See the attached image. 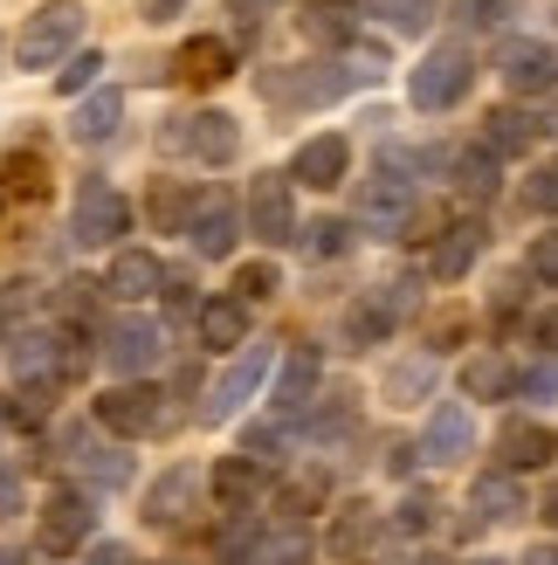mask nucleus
<instances>
[{
  "label": "nucleus",
  "instance_id": "obj_1",
  "mask_svg": "<svg viewBox=\"0 0 558 565\" xmlns=\"http://www.w3.org/2000/svg\"><path fill=\"white\" fill-rule=\"evenodd\" d=\"M469 83H476V55H469V42H434L421 63H414V76H407V104L414 110H455L469 97Z\"/></svg>",
  "mask_w": 558,
  "mask_h": 565
},
{
  "label": "nucleus",
  "instance_id": "obj_2",
  "mask_svg": "<svg viewBox=\"0 0 558 565\" xmlns=\"http://www.w3.org/2000/svg\"><path fill=\"white\" fill-rule=\"evenodd\" d=\"M76 42H83V0H42V8L28 14L21 42H14V63L21 70H55Z\"/></svg>",
  "mask_w": 558,
  "mask_h": 565
},
{
  "label": "nucleus",
  "instance_id": "obj_3",
  "mask_svg": "<svg viewBox=\"0 0 558 565\" xmlns=\"http://www.w3.org/2000/svg\"><path fill=\"white\" fill-rule=\"evenodd\" d=\"M118 235H131V201L110 180H83L76 207H69V242L76 248H118Z\"/></svg>",
  "mask_w": 558,
  "mask_h": 565
},
{
  "label": "nucleus",
  "instance_id": "obj_4",
  "mask_svg": "<svg viewBox=\"0 0 558 565\" xmlns=\"http://www.w3.org/2000/svg\"><path fill=\"white\" fill-rule=\"evenodd\" d=\"M165 420H173V407H165V393H159L152 380H125V386L97 393V428L125 435V441H138V435H159Z\"/></svg>",
  "mask_w": 558,
  "mask_h": 565
},
{
  "label": "nucleus",
  "instance_id": "obj_5",
  "mask_svg": "<svg viewBox=\"0 0 558 565\" xmlns=\"http://www.w3.org/2000/svg\"><path fill=\"white\" fill-rule=\"evenodd\" d=\"M269 365H276V352L248 338V345L228 359V373H221V380L207 386V407H201V420H207V428H221V420H235L248 401H256V393H262V380H269Z\"/></svg>",
  "mask_w": 558,
  "mask_h": 565
},
{
  "label": "nucleus",
  "instance_id": "obj_6",
  "mask_svg": "<svg viewBox=\"0 0 558 565\" xmlns=\"http://www.w3.org/2000/svg\"><path fill=\"white\" fill-rule=\"evenodd\" d=\"M165 146H173V152H193L201 166H235L242 125L228 118V110H193V118H165Z\"/></svg>",
  "mask_w": 558,
  "mask_h": 565
},
{
  "label": "nucleus",
  "instance_id": "obj_7",
  "mask_svg": "<svg viewBox=\"0 0 558 565\" xmlns=\"http://www.w3.org/2000/svg\"><path fill=\"white\" fill-rule=\"evenodd\" d=\"M90 531H97L90 497H83V490H49V503H42V531H35V545H42L49 558H76Z\"/></svg>",
  "mask_w": 558,
  "mask_h": 565
},
{
  "label": "nucleus",
  "instance_id": "obj_8",
  "mask_svg": "<svg viewBox=\"0 0 558 565\" xmlns=\"http://www.w3.org/2000/svg\"><path fill=\"white\" fill-rule=\"evenodd\" d=\"M248 235L269 242V248H283V242L303 235V228H297V207H290V180H283V173H256V180H248Z\"/></svg>",
  "mask_w": 558,
  "mask_h": 565
},
{
  "label": "nucleus",
  "instance_id": "obj_9",
  "mask_svg": "<svg viewBox=\"0 0 558 565\" xmlns=\"http://www.w3.org/2000/svg\"><path fill=\"white\" fill-rule=\"evenodd\" d=\"M159 352H165V331L152 318H118V324L104 331V365L118 380H146L152 365H159Z\"/></svg>",
  "mask_w": 558,
  "mask_h": 565
},
{
  "label": "nucleus",
  "instance_id": "obj_10",
  "mask_svg": "<svg viewBox=\"0 0 558 565\" xmlns=\"http://www.w3.org/2000/svg\"><path fill=\"white\" fill-rule=\"evenodd\" d=\"M407 290H414V282H379V290L358 297L345 310V338H352V345H379V338H394L400 310H407Z\"/></svg>",
  "mask_w": 558,
  "mask_h": 565
},
{
  "label": "nucleus",
  "instance_id": "obj_11",
  "mask_svg": "<svg viewBox=\"0 0 558 565\" xmlns=\"http://www.w3.org/2000/svg\"><path fill=\"white\" fill-rule=\"evenodd\" d=\"M496 70H504L511 90H551L558 83V49L538 42V35H511L504 49H496Z\"/></svg>",
  "mask_w": 558,
  "mask_h": 565
},
{
  "label": "nucleus",
  "instance_id": "obj_12",
  "mask_svg": "<svg viewBox=\"0 0 558 565\" xmlns=\"http://www.w3.org/2000/svg\"><path fill=\"white\" fill-rule=\"evenodd\" d=\"M345 173H352V146H345L339 131H318V138H303V146H297V159H290V180L318 186V193L345 186Z\"/></svg>",
  "mask_w": 558,
  "mask_h": 565
},
{
  "label": "nucleus",
  "instance_id": "obj_13",
  "mask_svg": "<svg viewBox=\"0 0 558 565\" xmlns=\"http://www.w3.org/2000/svg\"><path fill=\"white\" fill-rule=\"evenodd\" d=\"M311 393H318V345H290L283 359V380H276V420L297 428V420H311Z\"/></svg>",
  "mask_w": 558,
  "mask_h": 565
},
{
  "label": "nucleus",
  "instance_id": "obj_14",
  "mask_svg": "<svg viewBox=\"0 0 558 565\" xmlns=\"http://www.w3.org/2000/svg\"><path fill=\"white\" fill-rule=\"evenodd\" d=\"M63 456H69L83 476H90L97 490H125V483H131V456H118V448L97 441L90 428H63Z\"/></svg>",
  "mask_w": 558,
  "mask_h": 565
},
{
  "label": "nucleus",
  "instance_id": "obj_15",
  "mask_svg": "<svg viewBox=\"0 0 558 565\" xmlns=\"http://www.w3.org/2000/svg\"><path fill=\"white\" fill-rule=\"evenodd\" d=\"M469 441H476V420H469V407L462 401H441L434 414H428V428H421V462H462L469 456Z\"/></svg>",
  "mask_w": 558,
  "mask_h": 565
},
{
  "label": "nucleus",
  "instance_id": "obj_16",
  "mask_svg": "<svg viewBox=\"0 0 558 565\" xmlns=\"http://www.w3.org/2000/svg\"><path fill=\"white\" fill-rule=\"evenodd\" d=\"M235 235H242V207L228 201V193H207V201H201V214H193V228H186L193 256H207V263L235 256Z\"/></svg>",
  "mask_w": 558,
  "mask_h": 565
},
{
  "label": "nucleus",
  "instance_id": "obj_17",
  "mask_svg": "<svg viewBox=\"0 0 558 565\" xmlns=\"http://www.w3.org/2000/svg\"><path fill=\"white\" fill-rule=\"evenodd\" d=\"M49 201V159L42 152H8L0 159V214L42 207Z\"/></svg>",
  "mask_w": 558,
  "mask_h": 565
},
{
  "label": "nucleus",
  "instance_id": "obj_18",
  "mask_svg": "<svg viewBox=\"0 0 558 565\" xmlns=\"http://www.w3.org/2000/svg\"><path fill=\"white\" fill-rule=\"evenodd\" d=\"M358 221H366V228H379V235H407V221H414L407 180H394V173L366 180V193H358Z\"/></svg>",
  "mask_w": 558,
  "mask_h": 565
},
{
  "label": "nucleus",
  "instance_id": "obj_19",
  "mask_svg": "<svg viewBox=\"0 0 558 565\" xmlns=\"http://www.w3.org/2000/svg\"><path fill=\"white\" fill-rule=\"evenodd\" d=\"M165 290V269L159 256H146V248H118L110 256V276H104V297H118V303H146Z\"/></svg>",
  "mask_w": 558,
  "mask_h": 565
},
{
  "label": "nucleus",
  "instance_id": "obj_20",
  "mask_svg": "<svg viewBox=\"0 0 558 565\" xmlns=\"http://www.w3.org/2000/svg\"><path fill=\"white\" fill-rule=\"evenodd\" d=\"M551 456H558V435L545 428V420H504V435H496V462H504L511 476L545 469Z\"/></svg>",
  "mask_w": 558,
  "mask_h": 565
},
{
  "label": "nucleus",
  "instance_id": "obj_21",
  "mask_svg": "<svg viewBox=\"0 0 558 565\" xmlns=\"http://www.w3.org/2000/svg\"><path fill=\"white\" fill-rule=\"evenodd\" d=\"M483 221H449V228L434 235V256H428V269L441 276V282H462L469 269H476V256H483Z\"/></svg>",
  "mask_w": 558,
  "mask_h": 565
},
{
  "label": "nucleus",
  "instance_id": "obj_22",
  "mask_svg": "<svg viewBox=\"0 0 558 565\" xmlns=\"http://www.w3.org/2000/svg\"><path fill=\"white\" fill-rule=\"evenodd\" d=\"M207 352H242L248 345V303L242 297H201V318H193Z\"/></svg>",
  "mask_w": 558,
  "mask_h": 565
},
{
  "label": "nucleus",
  "instance_id": "obj_23",
  "mask_svg": "<svg viewBox=\"0 0 558 565\" xmlns=\"http://www.w3.org/2000/svg\"><path fill=\"white\" fill-rule=\"evenodd\" d=\"M345 83L352 76H303V70H262V97L276 110H290V104H331V97H345Z\"/></svg>",
  "mask_w": 558,
  "mask_h": 565
},
{
  "label": "nucleus",
  "instance_id": "obj_24",
  "mask_svg": "<svg viewBox=\"0 0 558 565\" xmlns=\"http://www.w3.org/2000/svg\"><path fill=\"white\" fill-rule=\"evenodd\" d=\"M207 193H193V180H152V201H146V221L159 235H186L193 214H201Z\"/></svg>",
  "mask_w": 558,
  "mask_h": 565
},
{
  "label": "nucleus",
  "instance_id": "obj_25",
  "mask_svg": "<svg viewBox=\"0 0 558 565\" xmlns=\"http://www.w3.org/2000/svg\"><path fill=\"white\" fill-rule=\"evenodd\" d=\"M303 35L318 49H358V0H311L303 8Z\"/></svg>",
  "mask_w": 558,
  "mask_h": 565
},
{
  "label": "nucleus",
  "instance_id": "obj_26",
  "mask_svg": "<svg viewBox=\"0 0 558 565\" xmlns=\"http://www.w3.org/2000/svg\"><path fill=\"white\" fill-rule=\"evenodd\" d=\"M469 511H476V524H511V518H524V483L511 469H490L469 490Z\"/></svg>",
  "mask_w": 558,
  "mask_h": 565
},
{
  "label": "nucleus",
  "instance_id": "obj_27",
  "mask_svg": "<svg viewBox=\"0 0 558 565\" xmlns=\"http://www.w3.org/2000/svg\"><path fill=\"white\" fill-rule=\"evenodd\" d=\"M118 125H125V97L118 90H90L76 104V118H69V138H76V146H110Z\"/></svg>",
  "mask_w": 558,
  "mask_h": 565
},
{
  "label": "nucleus",
  "instance_id": "obj_28",
  "mask_svg": "<svg viewBox=\"0 0 558 565\" xmlns=\"http://www.w3.org/2000/svg\"><path fill=\"white\" fill-rule=\"evenodd\" d=\"M262 462H248V456H221L214 462V476H207V483H214V503H221V511H248V503H256L262 497Z\"/></svg>",
  "mask_w": 558,
  "mask_h": 565
},
{
  "label": "nucleus",
  "instance_id": "obj_29",
  "mask_svg": "<svg viewBox=\"0 0 558 565\" xmlns=\"http://www.w3.org/2000/svg\"><path fill=\"white\" fill-rule=\"evenodd\" d=\"M186 503H193V469H165L159 483L146 490V524L152 531H173L186 518Z\"/></svg>",
  "mask_w": 558,
  "mask_h": 565
},
{
  "label": "nucleus",
  "instance_id": "obj_30",
  "mask_svg": "<svg viewBox=\"0 0 558 565\" xmlns=\"http://www.w3.org/2000/svg\"><path fill=\"white\" fill-rule=\"evenodd\" d=\"M180 76L201 83V90H207V83H228V76H235V49L214 42V35H193V42L180 49Z\"/></svg>",
  "mask_w": 558,
  "mask_h": 565
},
{
  "label": "nucleus",
  "instance_id": "obj_31",
  "mask_svg": "<svg viewBox=\"0 0 558 565\" xmlns=\"http://www.w3.org/2000/svg\"><path fill=\"white\" fill-rule=\"evenodd\" d=\"M538 138V118L532 110H517V104H496L490 118H483V146L496 152V159H511V152H524Z\"/></svg>",
  "mask_w": 558,
  "mask_h": 565
},
{
  "label": "nucleus",
  "instance_id": "obj_32",
  "mask_svg": "<svg viewBox=\"0 0 558 565\" xmlns=\"http://www.w3.org/2000/svg\"><path fill=\"white\" fill-rule=\"evenodd\" d=\"M462 393H469V401H511V393H517V373H511L496 352H483V359L462 365Z\"/></svg>",
  "mask_w": 558,
  "mask_h": 565
},
{
  "label": "nucleus",
  "instance_id": "obj_33",
  "mask_svg": "<svg viewBox=\"0 0 558 565\" xmlns=\"http://www.w3.org/2000/svg\"><path fill=\"white\" fill-rule=\"evenodd\" d=\"M324 497H331V476H324V469H311V476H290V483H283L276 511H283V524H303V518H311Z\"/></svg>",
  "mask_w": 558,
  "mask_h": 565
},
{
  "label": "nucleus",
  "instance_id": "obj_34",
  "mask_svg": "<svg viewBox=\"0 0 558 565\" xmlns=\"http://www.w3.org/2000/svg\"><path fill=\"white\" fill-rule=\"evenodd\" d=\"M449 173H455V186L469 193V201H490V193H496V152H490V146H476V152L462 146Z\"/></svg>",
  "mask_w": 558,
  "mask_h": 565
},
{
  "label": "nucleus",
  "instance_id": "obj_35",
  "mask_svg": "<svg viewBox=\"0 0 558 565\" xmlns=\"http://www.w3.org/2000/svg\"><path fill=\"white\" fill-rule=\"evenodd\" d=\"M428 386H434V359H400L394 373H386V401H394V407H414Z\"/></svg>",
  "mask_w": 558,
  "mask_h": 565
},
{
  "label": "nucleus",
  "instance_id": "obj_36",
  "mask_svg": "<svg viewBox=\"0 0 558 565\" xmlns=\"http://www.w3.org/2000/svg\"><path fill=\"white\" fill-rule=\"evenodd\" d=\"M373 531H379L373 503H352V511L339 518V531H331V552H339V558H358V552L373 545Z\"/></svg>",
  "mask_w": 558,
  "mask_h": 565
},
{
  "label": "nucleus",
  "instance_id": "obj_37",
  "mask_svg": "<svg viewBox=\"0 0 558 565\" xmlns=\"http://www.w3.org/2000/svg\"><path fill=\"white\" fill-rule=\"evenodd\" d=\"M311 531H303V524H283V531H269V539H262V565H311Z\"/></svg>",
  "mask_w": 558,
  "mask_h": 565
},
{
  "label": "nucleus",
  "instance_id": "obj_38",
  "mask_svg": "<svg viewBox=\"0 0 558 565\" xmlns=\"http://www.w3.org/2000/svg\"><path fill=\"white\" fill-rule=\"evenodd\" d=\"M358 8H366V14H386V21L400 28V35H421V28L434 21L441 0H358Z\"/></svg>",
  "mask_w": 558,
  "mask_h": 565
},
{
  "label": "nucleus",
  "instance_id": "obj_39",
  "mask_svg": "<svg viewBox=\"0 0 558 565\" xmlns=\"http://www.w3.org/2000/svg\"><path fill=\"white\" fill-rule=\"evenodd\" d=\"M303 242V256H318V263H331V256H345V242H352V221H311V228H303L297 235Z\"/></svg>",
  "mask_w": 558,
  "mask_h": 565
},
{
  "label": "nucleus",
  "instance_id": "obj_40",
  "mask_svg": "<svg viewBox=\"0 0 558 565\" xmlns=\"http://www.w3.org/2000/svg\"><path fill=\"white\" fill-rule=\"evenodd\" d=\"M421 338H428V359H434V352H455L462 338H469V310H462V303H455V310H434Z\"/></svg>",
  "mask_w": 558,
  "mask_h": 565
},
{
  "label": "nucleus",
  "instance_id": "obj_41",
  "mask_svg": "<svg viewBox=\"0 0 558 565\" xmlns=\"http://www.w3.org/2000/svg\"><path fill=\"white\" fill-rule=\"evenodd\" d=\"M242 456L262 462V469H276V462H283V420H262V428H248V435H242Z\"/></svg>",
  "mask_w": 558,
  "mask_h": 565
},
{
  "label": "nucleus",
  "instance_id": "obj_42",
  "mask_svg": "<svg viewBox=\"0 0 558 565\" xmlns=\"http://www.w3.org/2000/svg\"><path fill=\"white\" fill-rule=\"evenodd\" d=\"M97 76H104V55L83 49V55H69V70H55V90H63V97H83Z\"/></svg>",
  "mask_w": 558,
  "mask_h": 565
},
{
  "label": "nucleus",
  "instance_id": "obj_43",
  "mask_svg": "<svg viewBox=\"0 0 558 565\" xmlns=\"http://www.w3.org/2000/svg\"><path fill=\"white\" fill-rule=\"evenodd\" d=\"M276 290H283V269H276V263H248V269L235 276V297H242V303H262V297H276Z\"/></svg>",
  "mask_w": 558,
  "mask_h": 565
},
{
  "label": "nucleus",
  "instance_id": "obj_44",
  "mask_svg": "<svg viewBox=\"0 0 558 565\" xmlns=\"http://www.w3.org/2000/svg\"><path fill=\"white\" fill-rule=\"evenodd\" d=\"M524 207H532V214H558V166H538V173L524 180Z\"/></svg>",
  "mask_w": 558,
  "mask_h": 565
},
{
  "label": "nucleus",
  "instance_id": "obj_45",
  "mask_svg": "<svg viewBox=\"0 0 558 565\" xmlns=\"http://www.w3.org/2000/svg\"><path fill=\"white\" fill-rule=\"evenodd\" d=\"M165 303L180 310V318H201V303H193V269H165V290H159Z\"/></svg>",
  "mask_w": 558,
  "mask_h": 565
},
{
  "label": "nucleus",
  "instance_id": "obj_46",
  "mask_svg": "<svg viewBox=\"0 0 558 565\" xmlns=\"http://www.w3.org/2000/svg\"><path fill=\"white\" fill-rule=\"evenodd\" d=\"M524 269H532L538 282H558V228L532 242V256H524Z\"/></svg>",
  "mask_w": 558,
  "mask_h": 565
},
{
  "label": "nucleus",
  "instance_id": "obj_47",
  "mask_svg": "<svg viewBox=\"0 0 558 565\" xmlns=\"http://www.w3.org/2000/svg\"><path fill=\"white\" fill-rule=\"evenodd\" d=\"M28 303H35V282H28V276H14V282H8V297H0V338H8V324L21 318ZM8 345H14V338H8Z\"/></svg>",
  "mask_w": 558,
  "mask_h": 565
},
{
  "label": "nucleus",
  "instance_id": "obj_48",
  "mask_svg": "<svg viewBox=\"0 0 558 565\" xmlns=\"http://www.w3.org/2000/svg\"><path fill=\"white\" fill-rule=\"evenodd\" d=\"M517 393H524V401H558V359L551 365H532V373L517 380Z\"/></svg>",
  "mask_w": 558,
  "mask_h": 565
},
{
  "label": "nucleus",
  "instance_id": "obj_49",
  "mask_svg": "<svg viewBox=\"0 0 558 565\" xmlns=\"http://www.w3.org/2000/svg\"><path fill=\"white\" fill-rule=\"evenodd\" d=\"M434 511H441L434 497H407V503H400V518H394V531H428V524H434Z\"/></svg>",
  "mask_w": 558,
  "mask_h": 565
},
{
  "label": "nucleus",
  "instance_id": "obj_50",
  "mask_svg": "<svg viewBox=\"0 0 558 565\" xmlns=\"http://www.w3.org/2000/svg\"><path fill=\"white\" fill-rule=\"evenodd\" d=\"M462 21L469 28H496L504 21V0H462Z\"/></svg>",
  "mask_w": 558,
  "mask_h": 565
},
{
  "label": "nucleus",
  "instance_id": "obj_51",
  "mask_svg": "<svg viewBox=\"0 0 558 565\" xmlns=\"http://www.w3.org/2000/svg\"><path fill=\"white\" fill-rule=\"evenodd\" d=\"M532 345L558 352V303H551V310H538V318H532Z\"/></svg>",
  "mask_w": 558,
  "mask_h": 565
},
{
  "label": "nucleus",
  "instance_id": "obj_52",
  "mask_svg": "<svg viewBox=\"0 0 558 565\" xmlns=\"http://www.w3.org/2000/svg\"><path fill=\"white\" fill-rule=\"evenodd\" d=\"M14 511H21V476H14V469H0V524H8Z\"/></svg>",
  "mask_w": 558,
  "mask_h": 565
},
{
  "label": "nucleus",
  "instance_id": "obj_53",
  "mask_svg": "<svg viewBox=\"0 0 558 565\" xmlns=\"http://www.w3.org/2000/svg\"><path fill=\"white\" fill-rule=\"evenodd\" d=\"M83 565H131V552H125V545H97V552L83 558Z\"/></svg>",
  "mask_w": 558,
  "mask_h": 565
},
{
  "label": "nucleus",
  "instance_id": "obj_54",
  "mask_svg": "<svg viewBox=\"0 0 558 565\" xmlns=\"http://www.w3.org/2000/svg\"><path fill=\"white\" fill-rule=\"evenodd\" d=\"M173 14H186V0H146V21H173Z\"/></svg>",
  "mask_w": 558,
  "mask_h": 565
},
{
  "label": "nucleus",
  "instance_id": "obj_55",
  "mask_svg": "<svg viewBox=\"0 0 558 565\" xmlns=\"http://www.w3.org/2000/svg\"><path fill=\"white\" fill-rule=\"evenodd\" d=\"M524 565H558V545H532V552H524Z\"/></svg>",
  "mask_w": 558,
  "mask_h": 565
},
{
  "label": "nucleus",
  "instance_id": "obj_56",
  "mask_svg": "<svg viewBox=\"0 0 558 565\" xmlns=\"http://www.w3.org/2000/svg\"><path fill=\"white\" fill-rule=\"evenodd\" d=\"M269 8H276V0H235V14H242V21H248V14H269Z\"/></svg>",
  "mask_w": 558,
  "mask_h": 565
},
{
  "label": "nucleus",
  "instance_id": "obj_57",
  "mask_svg": "<svg viewBox=\"0 0 558 565\" xmlns=\"http://www.w3.org/2000/svg\"><path fill=\"white\" fill-rule=\"evenodd\" d=\"M538 511H545V518H551V524H558V483H551V490H545V503H538Z\"/></svg>",
  "mask_w": 558,
  "mask_h": 565
},
{
  "label": "nucleus",
  "instance_id": "obj_58",
  "mask_svg": "<svg viewBox=\"0 0 558 565\" xmlns=\"http://www.w3.org/2000/svg\"><path fill=\"white\" fill-rule=\"evenodd\" d=\"M8 420H14V407H8V393H0V428H8Z\"/></svg>",
  "mask_w": 558,
  "mask_h": 565
},
{
  "label": "nucleus",
  "instance_id": "obj_59",
  "mask_svg": "<svg viewBox=\"0 0 558 565\" xmlns=\"http://www.w3.org/2000/svg\"><path fill=\"white\" fill-rule=\"evenodd\" d=\"M0 565H21V552H0Z\"/></svg>",
  "mask_w": 558,
  "mask_h": 565
},
{
  "label": "nucleus",
  "instance_id": "obj_60",
  "mask_svg": "<svg viewBox=\"0 0 558 565\" xmlns=\"http://www.w3.org/2000/svg\"><path fill=\"white\" fill-rule=\"evenodd\" d=\"M469 565H504V558H469Z\"/></svg>",
  "mask_w": 558,
  "mask_h": 565
},
{
  "label": "nucleus",
  "instance_id": "obj_61",
  "mask_svg": "<svg viewBox=\"0 0 558 565\" xmlns=\"http://www.w3.org/2000/svg\"><path fill=\"white\" fill-rule=\"evenodd\" d=\"M414 565H449V558H414Z\"/></svg>",
  "mask_w": 558,
  "mask_h": 565
},
{
  "label": "nucleus",
  "instance_id": "obj_62",
  "mask_svg": "<svg viewBox=\"0 0 558 565\" xmlns=\"http://www.w3.org/2000/svg\"><path fill=\"white\" fill-rule=\"evenodd\" d=\"M0 63H8V42H0Z\"/></svg>",
  "mask_w": 558,
  "mask_h": 565
}]
</instances>
